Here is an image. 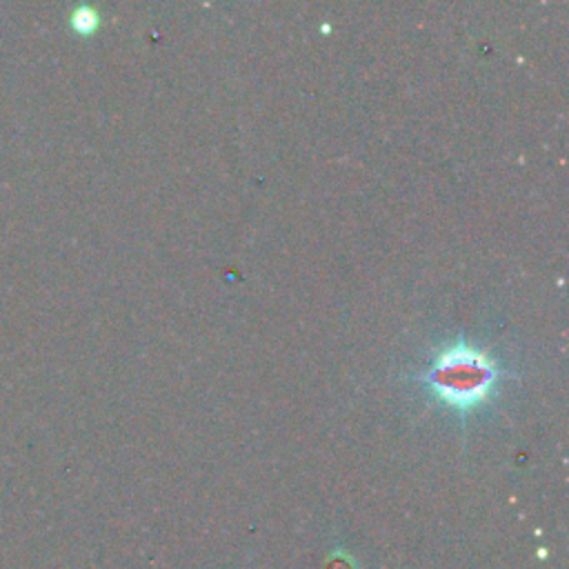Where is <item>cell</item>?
Masks as SVG:
<instances>
[{
	"instance_id": "6da1fadb",
	"label": "cell",
	"mask_w": 569,
	"mask_h": 569,
	"mask_svg": "<svg viewBox=\"0 0 569 569\" xmlns=\"http://www.w3.org/2000/svg\"><path fill=\"white\" fill-rule=\"evenodd\" d=\"M502 376L505 369L493 356L458 338L438 349L418 378L438 402L465 416L489 400Z\"/></svg>"
},
{
	"instance_id": "7a4b0ae2",
	"label": "cell",
	"mask_w": 569,
	"mask_h": 569,
	"mask_svg": "<svg viewBox=\"0 0 569 569\" xmlns=\"http://www.w3.org/2000/svg\"><path fill=\"white\" fill-rule=\"evenodd\" d=\"M96 22H98V16H96V11L89 9V7L78 9L76 16H73V24H76V29H80V31H91V29L96 27Z\"/></svg>"
}]
</instances>
